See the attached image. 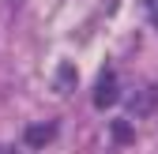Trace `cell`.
Segmentation results:
<instances>
[{
	"mask_svg": "<svg viewBox=\"0 0 158 154\" xmlns=\"http://www.w3.org/2000/svg\"><path fill=\"white\" fill-rule=\"evenodd\" d=\"M154 109H158V83L139 87V90L128 98V113H132V117H151Z\"/></svg>",
	"mask_w": 158,
	"mask_h": 154,
	"instance_id": "6da1fadb",
	"label": "cell"
},
{
	"mask_svg": "<svg viewBox=\"0 0 158 154\" xmlns=\"http://www.w3.org/2000/svg\"><path fill=\"white\" fill-rule=\"evenodd\" d=\"M56 139V124L49 120V124H27V132H23V143L30 147V150H42V147H49Z\"/></svg>",
	"mask_w": 158,
	"mask_h": 154,
	"instance_id": "7a4b0ae2",
	"label": "cell"
},
{
	"mask_svg": "<svg viewBox=\"0 0 158 154\" xmlns=\"http://www.w3.org/2000/svg\"><path fill=\"white\" fill-rule=\"evenodd\" d=\"M121 94H117V75L113 71H102V79L94 87V109H109Z\"/></svg>",
	"mask_w": 158,
	"mask_h": 154,
	"instance_id": "3957f363",
	"label": "cell"
},
{
	"mask_svg": "<svg viewBox=\"0 0 158 154\" xmlns=\"http://www.w3.org/2000/svg\"><path fill=\"white\" fill-rule=\"evenodd\" d=\"M75 83H79V79H75V68H72V64H56V71H53V90H56V94H72Z\"/></svg>",
	"mask_w": 158,
	"mask_h": 154,
	"instance_id": "277c9868",
	"label": "cell"
},
{
	"mask_svg": "<svg viewBox=\"0 0 158 154\" xmlns=\"http://www.w3.org/2000/svg\"><path fill=\"white\" fill-rule=\"evenodd\" d=\"M113 143H132V124L128 120H117L113 124Z\"/></svg>",
	"mask_w": 158,
	"mask_h": 154,
	"instance_id": "5b68a950",
	"label": "cell"
},
{
	"mask_svg": "<svg viewBox=\"0 0 158 154\" xmlns=\"http://www.w3.org/2000/svg\"><path fill=\"white\" fill-rule=\"evenodd\" d=\"M0 154H15V150H11V147H0Z\"/></svg>",
	"mask_w": 158,
	"mask_h": 154,
	"instance_id": "8992f818",
	"label": "cell"
},
{
	"mask_svg": "<svg viewBox=\"0 0 158 154\" xmlns=\"http://www.w3.org/2000/svg\"><path fill=\"white\" fill-rule=\"evenodd\" d=\"M154 19H158V0H154Z\"/></svg>",
	"mask_w": 158,
	"mask_h": 154,
	"instance_id": "52a82bcc",
	"label": "cell"
}]
</instances>
